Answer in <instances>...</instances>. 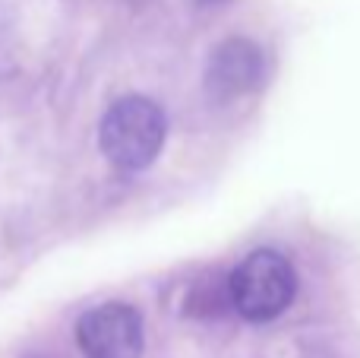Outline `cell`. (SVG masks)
<instances>
[{"mask_svg":"<svg viewBox=\"0 0 360 358\" xmlns=\"http://www.w3.org/2000/svg\"><path fill=\"white\" fill-rule=\"evenodd\" d=\"M168 137L165 111L146 95H124L105 111L98 146L120 171H143L158 159Z\"/></svg>","mask_w":360,"mask_h":358,"instance_id":"1","label":"cell"},{"mask_svg":"<svg viewBox=\"0 0 360 358\" xmlns=\"http://www.w3.org/2000/svg\"><path fill=\"white\" fill-rule=\"evenodd\" d=\"M297 273L285 254L262 247L234 266L228 276V304L250 323H269L291 308Z\"/></svg>","mask_w":360,"mask_h":358,"instance_id":"2","label":"cell"},{"mask_svg":"<svg viewBox=\"0 0 360 358\" xmlns=\"http://www.w3.org/2000/svg\"><path fill=\"white\" fill-rule=\"evenodd\" d=\"M262 80V51L250 38H228L209 57L205 89L215 101H231L247 95Z\"/></svg>","mask_w":360,"mask_h":358,"instance_id":"4","label":"cell"},{"mask_svg":"<svg viewBox=\"0 0 360 358\" xmlns=\"http://www.w3.org/2000/svg\"><path fill=\"white\" fill-rule=\"evenodd\" d=\"M76 342L86 358H143V317L130 304H101V308H92L79 317Z\"/></svg>","mask_w":360,"mask_h":358,"instance_id":"3","label":"cell"}]
</instances>
